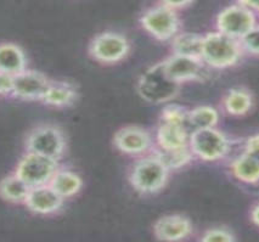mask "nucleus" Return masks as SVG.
I'll use <instances>...</instances> for the list:
<instances>
[{
    "mask_svg": "<svg viewBox=\"0 0 259 242\" xmlns=\"http://www.w3.org/2000/svg\"><path fill=\"white\" fill-rule=\"evenodd\" d=\"M243 55L245 54L237 39L218 31L203 34L201 60L208 68L225 69L234 67Z\"/></svg>",
    "mask_w": 259,
    "mask_h": 242,
    "instance_id": "nucleus-1",
    "label": "nucleus"
},
{
    "mask_svg": "<svg viewBox=\"0 0 259 242\" xmlns=\"http://www.w3.org/2000/svg\"><path fill=\"white\" fill-rule=\"evenodd\" d=\"M170 171L155 153L138 159L129 172V183L141 195H153L163 190Z\"/></svg>",
    "mask_w": 259,
    "mask_h": 242,
    "instance_id": "nucleus-2",
    "label": "nucleus"
},
{
    "mask_svg": "<svg viewBox=\"0 0 259 242\" xmlns=\"http://www.w3.org/2000/svg\"><path fill=\"white\" fill-rule=\"evenodd\" d=\"M182 89V84L177 83L164 69L163 61L156 63L140 77L137 90L145 101L150 104H165L173 100Z\"/></svg>",
    "mask_w": 259,
    "mask_h": 242,
    "instance_id": "nucleus-3",
    "label": "nucleus"
},
{
    "mask_svg": "<svg viewBox=\"0 0 259 242\" xmlns=\"http://www.w3.org/2000/svg\"><path fill=\"white\" fill-rule=\"evenodd\" d=\"M189 147L195 158L202 162H221L229 156L231 141L218 127L195 129L190 133Z\"/></svg>",
    "mask_w": 259,
    "mask_h": 242,
    "instance_id": "nucleus-4",
    "label": "nucleus"
},
{
    "mask_svg": "<svg viewBox=\"0 0 259 242\" xmlns=\"http://www.w3.org/2000/svg\"><path fill=\"white\" fill-rule=\"evenodd\" d=\"M141 28L158 42H170L182 32V20L176 10L158 4L146 9L141 14Z\"/></svg>",
    "mask_w": 259,
    "mask_h": 242,
    "instance_id": "nucleus-5",
    "label": "nucleus"
},
{
    "mask_svg": "<svg viewBox=\"0 0 259 242\" xmlns=\"http://www.w3.org/2000/svg\"><path fill=\"white\" fill-rule=\"evenodd\" d=\"M88 53L93 60L102 65H116L131 53V43L118 32H102L90 41Z\"/></svg>",
    "mask_w": 259,
    "mask_h": 242,
    "instance_id": "nucleus-6",
    "label": "nucleus"
},
{
    "mask_svg": "<svg viewBox=\"0 0 259 242\" xmlns=\"http://www.w3.org/2000/svg\"><path fill=\"white\" fill-rule=\"evenodd\" d=\"M255 25V14L239 2L223 9L215 17V31L237 41H240Z\"/></svg>",
    "mask_w": 259,
    "mask_h": 242,
    "instance_id": "nucleus-7",
    "label": "nucleus"
},
{
    "mask_svg": "<svg viewBox=\"0 0 259 242\" xmlns=\"http://www.w3.org/2000/svg\"><path fill=\"white\" fill-rule=\"evenodd\" d=\"M59 161L39 153L28 152L21 158L16 173L31 187L48 185L59 169Z\"/></svg>",
    "mask_w": 259,
    "mask_h": 242,
    "instance_id": "nucleus-8",
    "label": "nucleus"
},
{
    "mask_svg": "<svg viewBox=\"0 0 259 242\" xmlns=\"http://www.w3.org/2000/svg\"><path fill=\"white\" fill-rule=\"evenodd\" d=\"M26 150L59 161L66 151V138L54 126H39L26 139Z\"/></svg>",
    "mask_w": 259,
    "mask_h": 242,
    "instance_id": "nucleus-9",
    "label": "nucleus"
},
{
    "mask_svg": "<svg viewBox=\"0 0 259 242\" xmlns=\"http://www.w3.org/2000/svg\"><path fill=\"white\" fill-rule=\"evenodd\" d=\"M164 69L177 83L184 84L189 82H204L208 78V67L201 59L171 54L163 60Z\"/></svg>",
    "mask_w": 259,
    "mask_h": 242,
    "instance_id": "nucleus-10",
    "label": "nucleus"
},
{
    "mask_svg": "<svg viewBox=\"0 0 259 242\" xmlns=\"http://www.w3.org/2000/svg\"><path fill=\"white\" fill-rule=\"evenodd\" d=\"M113 145L124 155L143 156L153 149V140L144 128L129 126L123 127L114 134Z\"/></svg>",
    "mask_w": 259,
    "mask_h": 242,
    "instance_id": "nucleus-11",
    "label": "nucleus"
},
{
    "mask_svg": "<svg viewBox=\"0 0 259 242\" xmlns=\"http://www.w3.org/2000/svg\"><path fill=\"white\" fill-rule=\"evenodd\" d=\"M50 79L38 71L25 69L14 77V89L11 95L28 101H41L49 88Z\"/></svg>",
    "mask_w": 259,
    "mask_h": 242,
    "instance_id": "nucleus-12",
    "label": "nucleus"
},
{
    "mask_svg": "<svg viewBox=\"0 0 259 242\" xmlns=\"http://www.w3.org/2000/svg\"><path fill=\"white\" fill-rule=\"evenodd\" d=\"M153 234L159 241H182L192 234V223L183 214H168L155 223Z\"/></svg>",
    "mask_w": 259,
    "mask_h": 242,
    "instance_id": "nucleus-13",
    "label": "nucleus"
},
{
    "mask_svg": "<svg viewBox=\"0 0 259 242\" xmlns=\"http://www.w3.org/2000/svg\"><path fill=\"white\" fill-rule=\"evenodd\" d=\"M63 201L65 199L48 184L31 187L25 204L33 213L54 214L61 210Z\"/></svg>",
    "mask_w": 259,
    "mask_h": 242,
    "instance_id": "nucleus-14",
    "label": "nucleus"
},
{
    "mask_svg": "<svg viewBox=\"0 0 259 242\" xmlns=\"http://www.w3.org/2000/svg\"><path fill=\"white\" fill-rule=\"evenodd\" d=\"M190 133L191 132H189L188 126L159 120L157 132H156L157 149L174 150L189 146Z\"/></svg>",
    "mask_w": 259,
    "mask_h": 242,
    "instance_id": "nucleus-15",
    "label": "nucleus"
},
{
    "mask_svg": "<svg viewBox=\"0 0 259 242\" xmlns=\"http://www.w3.org/2000/svg\"><path fill=\"white\" fill-rule=\"evenodd\" d=\"M229 173L237 183L242 185H258L259 184V161L242 151L233 158L229 165Z\"/></svg>",
    "mask_w": 259,
    "mask_h": 242,
    "instance_id": "nucleus-16",
    "label": "nucleus"
},
{
    "mask_svg": "<svg viewBox=\"0 0 259 242\" xmlns=\"http://www.w3.org/2000/svg\"><path fill=\"white\" fill-rule=\"evenodd\" d=\"M252 93L247 88H231L223 96L221 106L224 113L231 117H243L253 108Z\"/></svg>",
    "mask_w": 259,
    "mask_h": 242,
    "instance_id": "nucleus-17",
    "label": "nucleus"
},
{
    "mask_svg": "<svg viewBox=\"0 0 259 242\" xmlns=\"http://www.w3.org/2000/svg\"><path fill=\"white\" fill-rule=\"evenodd\" d=\"M78 98L77 88L68 82H50L41 102L53 107H68L76 102Z\"/></svg>",
    "mask_w": 259,
    "mask_h": 242,
    "instance_id": "nucleus-18",
    "label": "nucleus"
},
{
    "mask_svg": "<svg viewBox=\"0 0 259 242\" xmlns=\"http://www.w3.org/2000/svg\"><path fill=\"white\" fill-rule=\"evenodd\" d=\"M27 69V59L19 45L0 44V72L16 75Z\"/></svg>",
    "mask_w": 259,
    "mask_h": 242,
    "instance_id": "nucleus-19",
    "label": "nucleus"
},
{
    "mask_svg": "<svg viewBox=\"0 0 259 242\" xmlns=\"http://www.w3.org/2000/svg\"><path fill=\"white\" fill-rule=\"evenodd\" d=\"M203 34L195 32H180L170 41L171 54L201 59Z\"/></svg>",
    "mask_w": 259,
    "mask_h": 242,
    "instance_id": "nucleus-20",
    "label": "nucleus"
},
{
    "mask_svg": "<svg viewBox=\"0 0 259 242\" xmlns=\"http://www.w3.org/2000/svg\"><path fill=\"white\" fill-rule=\"evenodd\" d=\"M49 185L59 193L63 199L76 196L82 190L83 180L74 172L68 169H57Z\"/></svg>",
    "mask_w": 259,
    "mask_h": 242,
    "instance_id": "nucleus-21",
    "label": "nucleus"
},
{
    "mask_svg": "<svg viewBox=\"0 0 259 242\" xmlns=\"http://www.w3.org/2000/svg\"><path fill=\"white\" fill-rule=\"evenodd\" d=\"M31 186L23 181L16 173L8 175L0 181V197L11 204L25 202Z\"/></svg>",
    "mask_w": 259,
    "mask_h": 242,
    "instance_id": "nucleus-22",
    "label": "nucleus"
},
{
    "mask_svg": "<svg viewBox=\"0 0 259 242\" xmlns=\"http://www.w3.org/2000/svg\"><path fill=\"white\" fill-rule=\"evenodd\" d=\"M219 111L213 106L202 105L189 110V126L191 132L195 129L215 128L219 125Z\"/></svg>",
    "mask_w": 259,
    "mask_h": 242,
    "instance_id": "nucleus-23",
    "label": "nucleus"
},
{
    "mask_svg": "<svg viewBox=\"0 0 259 242\" xmlns=\"http://www.w3.org/2000/svg\"><path fill=\"white\" fill-rule=\"evenodd\" d=\"M152 152L161 159L162 163L170 172L186 167L195 159L189 146L174 150H161L157 147H153Z\"/></svg>",
    "mask_w": 259,
    "mask_h": 242,
    "instance_id": "nucleus-24",
    "label": "nucleus"
},
{
    "mask_svg": "<svg viewBox=\"0 0 259 242\" xmlns=\"http://www.w3.org/2000/svg\"><path fill=\"white\" fill-rule=\"evenodd\" d=\"M163 122L180 123V125L189 126V110L184 106L167 105L161 112V119Z\"/></svg>",
    "mask_w": 259,
    "mask_h": 242,
    "instance_id": "nucleus-25",
    "label": "nucleus"
},
{
    "mask_svg": "<svg viewBox=\"0 0 259 242\" xmlns=\"http://www.w3.org/2000/svg\"><path fill=\"white\" fill-rule=\"evenodd\" d=\"M200 241L203 242H234L237 241L234 232L225 226H214V228L207 229L203 232Z\"/></svg>",
    "mask_w": 259,
    "mask_h": 242,
    "instance_id": "nucleus-26",
    "label": "nucleus"
},
{
    "mask_svg": "<svg viewBox=\"0 0 259 242\" xmlns=\"http://www.w3.org/2000/svg\"><path fill=\"white\" fill-rule=\"evenodd\" d=\"M240 45L243 54L251 56H259V25L257 23L249 32L240 39Z\"/></svg>",
    "mask_w": 259,
    "mask_h": 242,
    "instance_id": "nucleus-27",
    "label": "nucleus"
},
{
    "mask_svg": "<svg viewBox=\"0 0 259 242\" xmlns=\"http://www.w3.org/2000/svg\"><path fill=\"white\" fill-rule=\"evenodd\" d=\"M243 151L259 161V133L246 139L245 145H243Z\"/></svg>",
    "mask_w": 259,
    "mask_h": 242,
    "instance_id": "nucleus-28",
    "label": "nucleus"
},
{
    "mask_svg": "<svg viewBox=\"0 0 259 242\" xmlns=\"http://www.w3.org/2000/svg\"><path fill=\"white\" fill-rule=\"evenodd\" d=\"M14 77L15 75L13 74L0 72V95H9V94H13Z\"/></svg>",
    "mask_w": 259,
    "mask_h": 242,
    "instance_id": "nucleus-29",
    "label": "nucleus"
},
{
    "mask_svg": "<svg viewBox=\"0 0 259 242\" xmlns=\"http://www.w3.org/2000/svg\"><path fill=\"white\" fill-rule=\"evenodd\" d=\"M195 2H196V0H158L159 4L164 5V7L176 11L185 10V9L191 7Z\"/></svg>",
    "mask_w": 259,
    "mask_h": 242,
    "instance_id": "nucleus-30",
    "label": "nucleus"
},
{
    "mask_svg": "<svg viewBox=\"0 0 259 242\" xmlns=\"http://www.w3.org/2000/svg\"><path fill=\"white\" fill-rule=\"evenodd\" d=\"M249 219L252 224L259 229V202H257L249 211Z\"/></svg>",
    "mask_w": 259,
    "mask_h": 242,
    "instance_id": "nucleus-31",
    "label": "nucleus"
},
{
    "mask_svg": "<svg viewBox=\"0 0 259 242\" xmlns=\"http://www.w3.org/2000/svg\"><path fill=\"white\" fill-rule=\"evenodd\" d=\"M249 10H252L254 14H259V0H237Z\"/></svg>",
    "mask_w": 259,
    "mask_h": 242,
    "instance_id": "nucleus-32",
    "label": "nucleus"
}]
</instances>
